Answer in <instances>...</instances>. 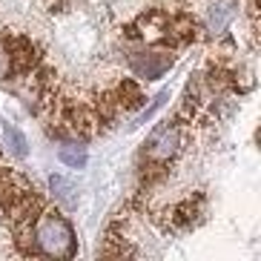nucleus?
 <instances>
[{
  "label": "nucleus",
  "instance_id": "nucleus-1",
  "mask_svg": "<svg viewBox=\"0 0 261 261\" xmlns=\"http://www.w3.org/2000/svg\"><path fill=\"white\" fill-rule=\"evenodd\" d=\"M32 253L52 255V258H72L75 255V232L63 215L43 210L32 224Z\"/></svg>",
  "mask_w": 261,
  "mask_h": 261
},
{
  "label": "nucleus",
  "instance_id": "nucleus-2",
  "mask_svg": "<svg viewBox=\"0 0 261 261\" xmlns=\"http://www.w3.org/2000/svg\"><path fill=\"white\" fill-rule=\"evenodd\" d=\"M149 158L152 161H169L172 155L178 152V146H181V126H178L175 121H167V123H161L158 129L149 135Z\"/></svg>",
  "mask_w": 261,
  "mask_h": 261
},
{
  "label": "nucleus",
  "instance_id": "nucleus-3",
  "mask_svg": "<svg viewBox=\"0 0 261 261\" xmlns=\"http://www.w3.org/2000/svg\"><path fill=\"white\" fill-rule=\"evenodd\" d=\"M169 66H172L169 55H132V69L138 72L141 77H146V81L161 77Z\"/></svg>",
  "mask_w": 261,
  "mask_h": 261
},
{
  "label": "nucleus",
  "instance_id": "nucleus-4",
  "mask_svg": "<svg viewBox=\"0 0 261 261\" xmlns=\"http://www.w3.org/2000/svg\"><path fill=\"white\" fill-rule=\"evenodd\" d=\"M49 190H52L55 201H58L61 207L75 210L77 195H75V184H72V181H66L63 175H52V178H49Z\"/></svg>",
  "mask_w": 261,
  "mask_h": 261
},
{
  "label": "nucleus",
  "instance_id": "nucleus-5",
  "mask_svg": "<svg viewBox=\"0 0 261 261\" xmlns=\"http://www.w3.org/2000/svg\"><path fill=\"white\" fill-rule=\"evenodd\" d=\"M236 6L238 0H221L218 6L210 12V20H207V29L213 32V35H218V32H224V26L230 23L232 17H236Z\"/></svg>",
  "mask_w": 261,
  "mask_h": 261
},
{
  "label": "nucleus",
  "instance_id": "nucleus-6",
  "mask_svg": "<svg viewBox=\"0 0 261 261\" xmlns=\"http://www.w3.org/2000/svg\"><path fill=\"white\" fill-rule=\"evenodd\" d=\"M58 155H61V161L72 169L86 167V146H81V144H61L58 146Z\"/></svg>",
  "mask_w": 261,
  "mask_h": 261
},
{
  "label": "nucleus",
  "instance_id": "nucleus-7",
  "mask_svg": "<svg viewBox=\"0 0 261 261\" xmlns=\"http://www.w3.org/2000/svg\"><path fill=\"white\" fill-rule=\"evenodd\" d=\"M3 132H6V141H9V146H12V152L23 158V155H26V138H23V132L17 129V126H12V123H6V126H3Z\"/></svg>",
  "mask_w": 261,
  "mask_h": 261
},
{
  "label": "nucleus",
  "instance_id": "nucleus-8",
  "mask_svg": "<svg viewBox=\"0 0 261 261\" xmlns=\"http://www.w3.org/2000/svg\"><path fill=\"white\" fill-rule=\"evenodd\" d=\"M12 66H15V61H12L9 43H6V46L0 43V77H9V75H12Z\"/></svg>",
  "mask_w": 261,
  "mask_h": 261
}]
</instances>
